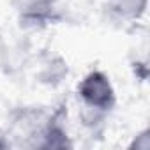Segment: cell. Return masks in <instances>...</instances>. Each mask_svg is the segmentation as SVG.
Instances as JSON below:
<instances>
[{"label":"cell","mask_w":150,"mask_h":150,"mask_svg":"<svg viewBox=\"0 0 150 150\" xmlns=\"http://www.w3.org/2000/svg\"><path fill=\"white\" fill-rule=\"evenodd\" d=\"M78 96L85 108V111H83L85 120L103 118V115L108 110H111V106L115 103V94H113L111 83L106 74H103L99 71H94L83 78V81L78 87Z\"/></svg>","instance_id":"obj_1"},{"label":"cell","mask_w":150,"mask_h":150,"mask_svg":"<svg viewBox=\"0 0 150 150\" xmlns=\"http://www.w3.org/2000/svg\"><path fill=\"white\" fill-rule=\"evenodd\" d=\"M108 6L118 18L138 20L146 9V0H108Z\"/></svg>","instance_id":"obj_2"},{"label":"cell","mask_w":150,"mask_h":150,"mask_svg":"<svg viewBox=\"0 0 150 150\" xmlns=\"http://www.w3.org/2000/svg\"><path fill=\"white\" fill-rule=\"evenodd\" d=\"M55 0H18V7L27 20H42L50 9H53Z\"/></svg>","instance_id":"obj_3"}]
</instances>
